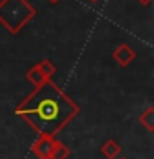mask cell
Listing matches in <instances>:
<instances>
[{
  "mask_svg": "<svg viewBox=\"0 0 154 159\" xmlns=\"http://www.w3.org/2000/svg\"><path fill=\"white\" fill-rule=\"evenodd\" d=\"M78 103H75L52 80L37 86L15 108V114L32 126L38 136L52 138L78 116Z\"/></svg>",
  "mask_w": 154,
  "mask_h": 159,
  "instance_id": "obj_1",
  "label": "cell"
},
{
  "mask_svg": "<svg viewBox=\"0 0 154 159\" xmlns=\"http://www.w3.org/2000/svg\"><path fill=\"white\" fill-rule=\"evenodd\" d=\"M35 15L37 8L28 0H0V25L12 35L22 32Z\"/></svg>",
  "mask_w": 154,
  "mask_h": 159,
  "instance_id": "obj_2",
  "label": "cell"
},
{
  "mask_svg": "<svg viewBox=\"0 0 154 159\" xmlns=\"http://www.w3.org/2000/svg\"><path fill=\"white\" fill-rule=\"evenodd\" d=\"M55 73H57V66L50 60H42V61L28 68V71L25 73V78L30 84H33V88H37L40 84L47 83L48 80H52Z\"/></svg>",
  "mask_w": 154,
  "mask_h": 159,
  "instance_id": "obj_3",
  "label": "cell"
},
{
  "mask_svg": "<svg viewBox=\"0 0 154 159\" xmlns=\"http://www.w3.org/2000/svg\"><path fill=\"white\" fill-rule=\"evenodd\" d=\"M57 139L52 136H38V139L32 144V154L38 159H50L52 157V151Z\"/></svg>",
  "mask_w": 154,
  "mask_h": 159,
  "instance_id": "obj_4",
  "label": "cell"
},
{
  "mask_svg": "<svg viewBox=\"0 0 154 159\" xmlns=\"http://www.w3.org/2000/svg\"><path fill=\"white\" fill-rule=\"evenodd\" d=\"M136 58V52L129 47L128 43H121L118 45L116 50L113 52V60L116 61L121 68H126L128 65H131Z\"/></svg>",
  "mask_w": 154,
  "mask_h": 159,
  "instance_id": "obj_5",
  "label": "cell"
},
{
  "mask_svg": "<svg viewBox=\"0 0 154 159\" xmlns=\"http://www.w3.org/2000/svg\"><path fill=\"white\" fill-rule=\"evenodd\" d=\"M99 151H101V154L106 159H118L123 154V148L119 146L118 141H114V139H108V141L99 148Z\"/></svg>",
  "mask_w": 154,
  "mask_h": 159,
  "instance_id": "obj_6",
  "label": "cell"
},
{
  "mask_svg": "<svg viewBox=\"0 0 154 159\" xmlns=\"http://www.w3.org/2000/svg\"><path fill=\"white\" fill-rule=\"evenodd\" d=\"M139 123H141V126H144L149 133L154 131V108L152 106H149L146 111L141 113V116H139Z\"/></svg>",
  "mask_w": 154,
  "mask_h": 159,
  "instance_id": "obj_7",
  "label": "cell"
},
{
  "mask_svg": "<svg viewBox=\"0 0 154 159\" xmlns=\"http://www.w3.org/2000/svg\"><path fill=\"white\" fill-rule=\"evenodd\" d=\"M71 151L70 148L66 146L65 143L61 141H55V146H53V151H52V157L50 159H68Z\"/></svg>",
  "mask_w": 154,
  "mask_h": 159,
  "instance_id": "obj_8",
  "label": "cell"
},
{
  "mask_svg": "<svg viewBox=\"0 0 154 159\" xmlns=\"http://www.w3.org/2000/svg\"><path fill=\"white\" fill-rule=\"evenodd\" d=\"M138 2L141 3L143 7H147V5H151V2H152V0H138Z\"/></svg>",
  "mask_w": 154,
  "mask_h": 159,
  "instance_id": "obj_9",
  "label": "cell"
},
{
  "mask_svg": "<svg viewBox=\"0 0 154 159\" xmlns=\"http://www.w3.org/2000/svg\"><path fill=\"white\" fill-rule=\"evenodd\" d=\"M48 2H50V3H53V5H55V3H58V2H60V0H48Z\"/></svg>",
  "mask_w": 154,
  "mask_h": 159,
  "instance_id": "obj_10",
  "label": "cell"
},
{
  "mask_svg": "<svg viewBox=\"0 0 154 159\" xmlns=\"http://www.w3.org/2000/svg\"><path fill=\"white\" fill-rule=\"evenodd\" d=\"M89 2H98V0H89Z\"/></svg>",
  "mask_w": 154,
  "mask_h": 159,
  "instance_id": "obj_11",
  "label": "cell"
},
{
  "mask_svg": "<svg viewBox=\"0 0 154 159\" xmlns=\"http://www.w3.org/2000/svg\"><path fill=\"white\" fill-rule=\"evenodd\" d=\"M118 159H128V157H118Z\"/></svg>",
  "mask_w": 154,
  "mask_h": 159,
  "instance_id": "obj_12",
  "label": "cell"
}]
</instances>
